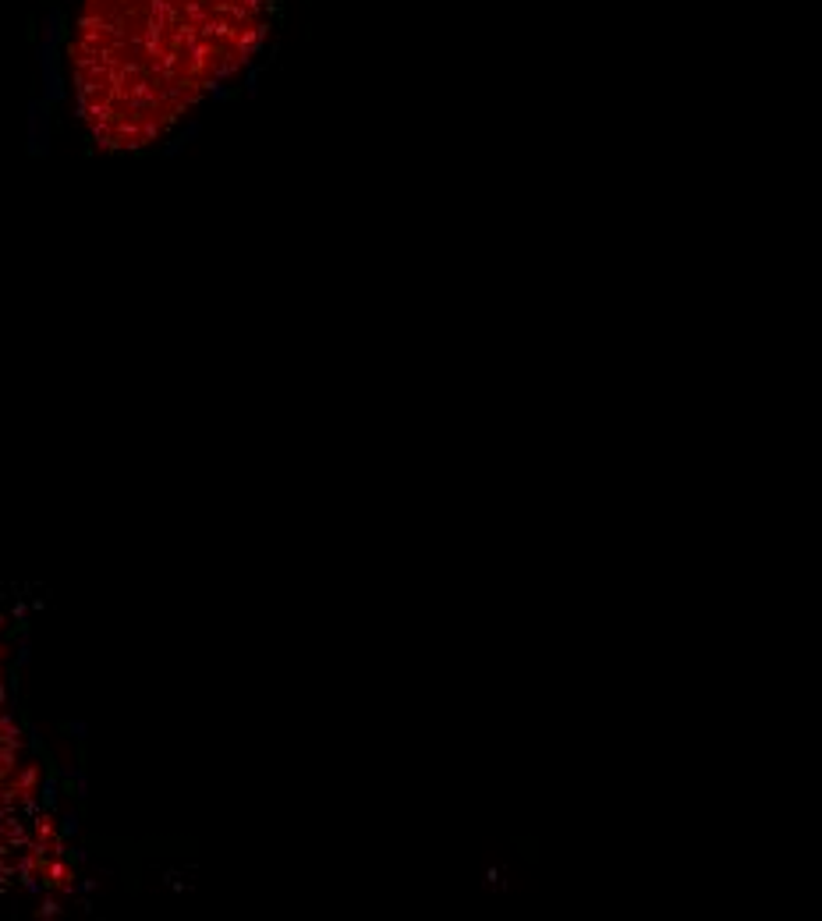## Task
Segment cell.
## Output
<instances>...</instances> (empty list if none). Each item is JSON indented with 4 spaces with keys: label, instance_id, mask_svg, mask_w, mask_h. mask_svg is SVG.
I'll list each match as a JSON object with an SVG mask.
<instances>
[{
    "label": "cell",
    "instance_id": "obj_2",
    "mask_svg": "<svg viewBox=\"0 0 822 921\" xmlns=\"http://www.w3.org/2000/svg\"><path fill=\"white\" fill-rule=\"evenodd\" d=\"M43 89H47V103H60L64 99V78H60L57 68L43 71Z\"/></svg>",
    "mask_w": 822,
    "mask_h": 921
},
{
    "label": "cell",
    "instance_id": "obj_1",
    "mask_svg": "<svg viewBox=\"0 0 822 921\" xmlns=\"http://www.w3.org/2000/svg\"><path fill=\"white\" fill-rule=\"evenodd\" d=\"M64 14H60V7H50V14L43 18V40L40 43H47V47H57L60 43V36H64Z\"/></svg>",
    "mask_w": 822,
    "mask_h": 921
}]
</instances>
